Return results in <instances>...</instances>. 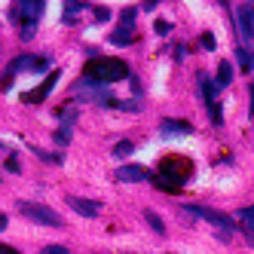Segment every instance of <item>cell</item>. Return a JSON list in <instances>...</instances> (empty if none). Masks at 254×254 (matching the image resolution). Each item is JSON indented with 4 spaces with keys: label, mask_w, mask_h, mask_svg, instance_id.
<instances>
[{
    "label": "cell",
    "mask_w": 254,
    "mask_h": 254,
    "mask_svg": "<svg viewBox=\"0 0 254 254\" xmlns=\"http://www.w3.org/2000/svg\"><path fill=\"white\" fill-rule=\"evenodd\" d=\"M126 74H129V67H126L120 59H92V62L86 64V80L89 83H101V86L117 83Z\"/></svg>",
    "instance_id": "cell-1"
},
{
    "label": "cell",
    "mask_w": 254,
    "mask_h": 254,
    "mask_svg": "<svg viewBox=\"0 0 254 254\" xmlns=\"http://www.w3.org/2000/svg\"><path fill=\"white\" fill-rule=\"evenodd\" d=\"M190 214H196V217H205L208 224H214L217 227V239H230V233L236 230V224H233V217L230 214H224V211H214V208H208V205H184Z\"/></svg>",
    "instance_id": "cell-2"
},
{
    "label": "cell",
    "mask_w": 254,
    "mask_h": 254,
    "mask_svg": "<svg viewBox=\"0 0 254 254\" xmlns=\"http://www.w3.org/2000/svg\"><path fill=\"white\" fill-rule=\"evenodd\" d=\"M19 211L25 217H31V221H37V224H46V227H62V214H56L49 205H40V202H19Z\"/></svg>",
    "instance_id": "cell-3"
},
{
    "label": "cell",
    "mask_w": 254,
    "mask_h": 254,
    "mask_svg": "<svg viewBox=\"0 0 254 254\" xmlns=\"http://www.w3.org/2000/svg\"><path fill=\"white\" fill-rule=\"evenodd\" d=\"M190 172H193V162L184 159V156H166L162 159V175L172 178L175 184H184V181L190 178Z\"/></svg>",
    "instance_id": "cell-4"
},
{
    "label": "cell",
    "mask_w": 254,
    "mask_h": 254,
    "mask_svg": "<svg viewBox=\"0 0 254 254\" xmlns=\"http://www.w3.org/2000/svg\"><path fill=\"white\" fill-rule=\"evenodd\" d=\"M117 181H126V184H141V181H153V175L144 166H120L117 169Z\"/></svg>",
    "instance_id": "cell-5"
},
{
    "label": "cell",
    "mask_w": 254,
    "mask_h": 254,
    "mask_svg": "<svg viewBox=\"0 0 254 254\" xmlns=\"http://www.w3.org/2000/svg\"><path fill=\"white\" fill-rule=\"evenodd\" d=\"M236 28H239V37L245 43H251L254 37V22H251V6H239L236 9Z\"/></svg>",
    "instance_id": "cell-6"
},
{
    "label": "cell",
    "mask_w": 254,
    "mask_h": 254,
    "mask_svg": "<svg viewBox=\"0 0 254 254\" xmlns=\"http://www.w3.org/2000/svg\"><path fill=\"white\" fill-rule=\"evenodd\" d=\"M67 205L77 214H83V217H98V211H101V202H95V199H83V196H70Z\"/></svg>",
    "instance_id": "cell-7"
},
{
    "label": "cell",
    "mask_w": 254,
    "mask_h": 254,
    "mask_svg": "<svg viewBox=\"0 0 254 254\" xmlns=\"http://www.w3.org/2000/svg\"><path fill=\"white\" fill-rule=\"evenodd\" d=\"M19 9H22V19L25 22L37 25L40 15H43V9H46V0H19Z\"/></svg>",
    "instance_id": "cell-8"
},
{
    "label": "cell",
    "mask_w": 254,
    "mask_h": 254,
    "mask_svg": "<svg viewBox=\"0 0 254 254\" xmlns=\"http://www.w3.org/2000/svg\"><path fill=\"white\" fill-rule=\"evenodd\" d=\"M159 129H162V135H190V132H193V126L184 123V120H162V123H159Z\"/></svg>",
    "instance_id": "cell-9"
},
{
    "label": "cell",
    "mask_w": 254,
    "mask_h": 254,
    "mask_svg": "<svg viewBox=\"0 0 254 254\" xmlns=\"http://www.w3.org/2000/svg\"><path fill=\"white\" fill-rule=\"evenodd\" d=\"M56 80H59V70H52V74H49V80L40 86V89H34V92H28L25 95V101H31V104H37V101H43L49 92H52V86H56Z\"/></svg>",
    "instance_id": "cell-10"
},
{
    "label": "cell",
    "mask_w": 254,
    "mask_h": 254,
    "mask_svg": "<svg viewBox=\"0 0 254 254\" xmlns=\"http://www.w3.org/2000/svg\"><path fill=\"white\" fill-rule=\"evenodd\" d=\"M230 77H233V67H230V62H221V64H217V74H214V89H224V86H230Z\"/></svg>",
    "instance_id": "cell-11"
},
{
    "label": "cell",
    "mask_w": 254,
    "mask_h": 254,
    "mask_svg": "<svg viewBox=\"0 0 254 254\" xmlns=\"http://www.w3.org/2000/svg\"><path fill=\"white\" fill-rule=\"evenodd\" d=\"M132 40H135L132 28H117V34H111V43H117V46H129Z\"/></svg>",
    "instance_id": "cell-12"
},
{
    "label": "cell",
    "mask_w": 254,
    "mask_h": 254,
    "mask_svg": "<svg viewBox=\"0 0 254 254\" xmlns=\"http://www.w3.org/2000/svg\"><path fill=\"white\" fill-rule=\"evenodd\" d=\"M153 184H156L159 190H166V193H181V184H175V181H172V178H166V175L153 178Z\"/></svg>",
    "instance_id": "cell-13"
},
{
    "label": "cell",
    "mask_w": 254,
    "mask_h": 254,
    "mask_svg": "<svg viewBox=\"0 0 254 254\" xmlns=\"http://www.w3.org/2000/svg\"><path fill=\"white\" fill-rule=\"evenodd\" d=\"M144 217H147V224L153 227L156 236H166V224H162V217H159L156 211H144Z\"/></svg>",
    "instance_id": "cell-14"
},
{
    "label": "cell",
    "mask_w": 254,
    "mask_h": 254,
    "mask_svg": "<svg viewBox=\"0 0 254 254\" xmlns=\"http://www.w3.org/2000/svg\"><path fill=\"white\" fill-rule=\"evenodd\" d=\"M80 9H86V6L80 3V0H67V3H64V22L77 19V15H80Z\"/></svg>",
    "instance_id": "cell-15"
},
{
    "label": "cell",
    "mask_w": 254,
    "mask_h": 254,
    "mask_svg": "<svg viewBox=\"0 0 254 254\" xmlns=\"http://www.w3.org/2000/svg\"><path fill=\"white\" fill-rule=\"evenodd\" d=\"M236 59H239V67H242V70H254V52L239 49V52H236Z\"/></svg>",
    "instance_id": "cell-16"
},
{
    "label": "cell",
    "mask_w": 254,
    "mask_h": 254,
    "mask_svg": "<svg viewBox=\"0 0 254 254\" xmlns=\"http://www.w3.org/2000/svg\"><path fill=\"white\" fill-rule=\"evenodd\" d=\"M120 28H132V31H135V9H126V12H123Z\"/></svg>",
    "instance_id": "cell-17"
},
{
    "label": "cell",
    "mask_w": 254,
    "mask_h": 254,
    "mask_svg": "<svg viewBox=\"0 0 254 254\" xmlns=\"http://www.w3.org/2000/svg\"><path fill=\"white\" fill-rule=\"evenodd\" d=\"M129 153H132V144L129 141H120L117 147H114V156H129Z\"/></svg>",
    "instance_id": "cell-18"
},
{
    "label": "cell",
    "mask_w": 254,
    "mask_h": 254,
    "mask_svg": "<svg viewBox=\"0 0 254 254\" xmlns=\"http://www.w3.org/2000/svg\"><path fill=\"white\" fill-rule=\"evenodd\" d=\"M34 31H37V25L22 22V34H19V37H22V40H31V37H34Z\"/></svg>",
    "instance_id": "cell-19"
},
{
    "label": "cell",
    "mask_w": 254,
    "mask_h": 254,
    "mask_svg": "<svg viewBox=\"0 0 254 254\" xmlns=\"http://www.w3.org/2000/svg\"><path fill=\"white\" fill-rule=\"evenodd\" d=\"M236 217H239V221H254V205L239 208V211H236Z\"/></svg>",
    "instance_id": "cell-20"
},
{
    "label": "cell",
    "mask_w": 254,
    "mask_h": 254,
    "mask_svg": "<svg viewBox=\"0 0 254 254\" xmlns=\"http://www.w3.org/2000/svg\"><path fill=\"white\" fill-rule=\"evenodd\" d=\"M56 141H59V144H67V141H70V126H62V129L56 132Z\"/></svg>",
    "instance_id": "cell-21"
},
{
    "label": "cell",
    "mask_w": 254,
    "mask_h": 254,
    "mask_svg": "<svg viewBox=\"0 0 254 254\" xmlns=\"http://www.w3.org/2000/svg\"><path fill=\"white\" fill-rule=\"evenodd\" d=\"M40 254H70V251H67L64 245H46V248H43Z\"/></svg>",
    "instance_id": "cell-22"
},
{
    "label": "cell",
    "mask_w": 254,
    "mask_h": 254,
    "mask_svg": "<svg viewBox=\"0 0 254 254\" xmlns=\"http://www.w3.org/2000/svg\"><path fill=\"white\" fill-rule=\"evenodd\" d=\"M242 224H245V227H242V230H245V239L254 245V221H242Z\"/></svg>",
    "instance_id": "cell-23"
},
{
    "label": "cell",
    "mask_w": 254,
    "mask_h": 254,
    "mask_svg": "<svg viewBox=\"0 0 254 254\" xmlns=\"http://www.w3.org/2000/svg\"><path fill=\"white\" fill-rule=\"evenodd\" d=\"M95 19L98 22H107V19H111V12H107V9H95Z\"/></svg>",
    "instance_id": "cell-24"
},
{
    "label": "cell",
    "mask_w": 254,
    "mask_h": 254,
    "mask_svg": "<svg viewBox=\"0 0 254 254\" xmlns=\"http://www.w3.org/2000/svg\"><path fill=\"white\" fill-rule=\"evenodd\" d=\"M202 46L205 49H214V37H211V34H205V37H202Z\"/></svg>",
    "instance_id": "cell-25"
},
{
    "label": "cell",
    "mask_w": 254,
    "mask_h": 254,
    "mask_svg": "<svg viewBox=\"0 0 254 254\" xmlns=\"http://www.w3.org/2000/svg\"><path fill=\"white\" fill-rule=\"evenodd\" d=\"M156 31H159V34H169V22L159 19V22H156Z\"/></svg>",
    "instance_id": "cell-26"
},
{
    "label": "cell",
    "mask_w": 254,
    "mask_h": 254,
    "mask_svg": "<svg viewBox=\"0 0 254 254\" xmlns=\"http://www.w3.org/2000/svg\"><path fill=\"white\" fill-rule=\"evenodd\" d=\"M6 227H9V217H6L3 211H0V230H6Z\"/></svg>",
    "instance_id": "cell-27"
},
{
    "label": "cell",
    "mask_w": 254,
    "mask_h": 254,
    "mask_svg": "<svg viewBox=\"0 0 254 254\" xmlns=\"http://www.w3.org/2000/svg\"><path fill=\"white\" fill-rule=\"evenodd\" d=\"M0 254H19L15 248H9V245H0Z\"/></svg>",
    "instance_id": "cell-28"
},
{
    "label": "cell",
    "mask_w": 254,
    "mask_h": 254,
    "mask_svg": "<svg viewBox=\"0 0 254 254\" xmlns=\"http://www.w3.org/2000/svg\"><path fill=\"white\" fill-rule=\"evenodd\" d=\"M251 117H254V83H251Z\"/></svg>",
    "instance_id": "cell-29"
},
{
    "label": "cell",
    "mask_w": 254,
    "mask_h": 254,
    "mask_svg": "<svg viewBox=\"0 0 254 254\" xmlns=\"http://www.w3.org/2000/svg\"><path fill=\"white\" fill-rule=\"evenodd\" d=\"M251 12H254V9H251Z\"/></svg>",
    "instance_id": "cell-30"
}]
</instances>
